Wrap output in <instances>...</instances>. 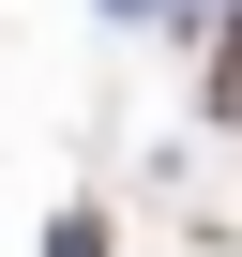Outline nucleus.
Masks as SVG:
<instances>
[{"instance_id": "f257e3e1", "label": "nucleus", "mask_w": 242, "mask_h": 257, "mask_svg": "<svg viewBox=\"0 0 242 257\" xmlns=\"http://www.w3.org/2000/svg\"><path fill=\"white\" fill-rule=\"evenodd\" d=\"M212 121H242V16H227V46H212Z\"/></svg>"}]
</instances>
